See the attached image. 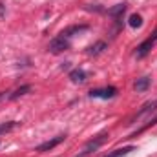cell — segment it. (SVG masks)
I'll list each match as a JSON object with an SVG mask.
<instances>
[{"label":"cell","instance_id":"cell-1","mask_svg":"<svg viewBox=\"0 0 157 157\" xmlns=\"http://www.w3.org/2000/svg\"><path fill=\"white\" fill-rule=\"evenodd\" d=\"M106 139H108V133H101L99 137H95L93 141H90V143L84 146V150L80 152V155H82V157H88L91 152H95L97 148H101V146L104 144V141H106Z\"/></svg>","mask_w":157,"mask_h":157},{"label":"cell","instance_id":"cell-2","mask_svg":"<svg viewBox=\"0 0 157 157\" xmlns=\"http://www.w3.org/2000/svg\"><path fill=\"white\" fill-rule=\"evenodd\" d=\"M117 95V88L115 86H108V88H99V90H91L90 97L91 99H113Z\"/></svg>","mask_w":157,"mask_h":157},{"label":"cell","instance_id":"cell-3","mask_svg":"<svg viewBox=\"0 0 157 157\" xmlns=\"http://www.w3.org/2000/svg\"><path fill=\"white\" fill-rule=\"evenodd\" d=\"M68 48H70V39H66L64 35L53 39L49 42V46H48V49H49L51 53H60V51H66Z\"/></svg>","mask_w":157,"mask_h":157},{"label":"cell","instance_id":"cell-4","mask_svg":"<svg viewBox=\"0 0 157 157\" xmlns=\"http://www.w3.org/2000/svg\"><path fill=\"white\" fill-rule=\"evenodd\" d=\"M155 42H157V29L152 33V35H150V37H148V39L144 40V42H143L139 48H137V57H139V59L146 57V55H148V51H150V49L155 46Z\"/></svg>","mask_w":157,"mask_h":157},{"label":"cell","instance_id":"cell-5","mask_svg":"<svg viewBox=\"0 0 157 157\" xmlns=\"http://www.w3.org/2000/svg\"><path fill=\"white\" fill-rule=\"evenodd\" d=\"M64 139H66V135H57V137H53V139H49V141L39 144V146H37V152H49V150H53L55 146H59Z\"/></svg>","mask_w":157,"mask_h":157},{"label":"cell","instance_id":"cell-6","mask_svg":"<svg viewBox=\"0 0 157 157\" xmlns=\"http://www.w3.org/2000/svg\"><path fill=\"white\" fill-rule=\"evenodd\" d=\"M150 77H141L135 80V84H133V88H135V91H146L148 88H150Z\"/></svg>","mask_w":157,"mask_h":157},{"label":"cell","instance_id":"cell-7","mask_svg":"<svg viewBox=\"0 0 157 157\" xmlns=\"http://www.w3.org/2000/svg\"><path fill=\"white\" fill-rule=\"evenodd\" d=\"M86 71L84 70H73V71H70V78L73 80V82H78V84H82V82H86Z\"/></svg>","mask_w":157,"mask_h":157},{"label":"cell","instance_id":"cell-8","mask_svg":"<svg viewBox=\"0 0 157 157\" xmlns=\"http://www.w3.org/2000/svg\"><path fill=\"white\" fill-rule=\"evenodd\" d=\"M104 49H106V42H97V44H93L91 48H88V53L93 55V57H97V55H101Z\"/></svg>","mask_w":157,"mask_h":157},{"label":"cell","instance_id":"cell-9","mask_svg":"<svg viewBox=\"0 0 157 157\" xmlns=\"http://www.w3.org/2000/svg\"><path fill=\"white\" fill-rule=\"evenodd\" d=\"M133 150H135V146H126V148L113 150L112 154H108V155H104V157H124V155H128L130 152H133Z\"/></svg>","mask_w":157,"mask_h":157},{"label":"cell","instance_id":"cell-10","mask_svg":"<svg viewBox=\"0 0 157 157\" xmlns=\"http://www.w3.org/2000/svg\"><path fill=\"white\" fill-rule=\"evenodd\" d=\"M155 110H157V101H154V102H148V104H146V106H144V108L137 113V115H135V119H133V121H137L139 117H143V115H146V113H150V112H155Z\"/></svg>","mask_w":157,"mask_h":157},{"label":"cell","instance_id":"cell-11","mask_svg":"<svg viewBox=\"0 0 157 157\" xmlns=\"http://www.w3.org/2000/svg\"><path fill=\"white\" fill-rule=\"evenodd\" d=\"M29 91H31V86H29V84H26V86H20L18 90H15V91L9 95V99H18V97H22V95L29 93Z\"/></svg>","mask_w":157,"mask_h":157},{"label":"cell","instance_id":"cell-12","mask_svg":"<svg viewBox=\"0 0 157 157\" xmlns=\"http://www.w3.org/2000/svg\"><path fill=\"white\" fill-rule=\"evenodd\" d=\"M17 126H18V122H17V121L2 122V124H0V135H2V133H7V132H11V130H15Z\"/></svg>","mask_w":157,"mask_h":157},{"label":"cell","instance_id":"cell-13","mask_svg":"<svg viewBox=\"0 0 157 157\" xmlns=\"http://www.w3.org/2000/svg\"><path fill=\"white\" fill-rule=\"evenodd\" d=\"M124 9H126V4H117L115 7L108 9V15H110V17H113V18H117L119 15H122V13H124Z\"/></svg>","mask_w":157,"mask_h":157},{"label":"cell","instance_id":"cell-14","mask_svg":"<svg viewBox=\"0 0 157 157\" xmlns=\"http://www.w3.org/2000/svg\"><path fill=\"white\" fill-rule=\"evenodd\" d=\"M128 24H130V28H141L143 26V18H141V15H132L130 18H128Z\"/></svg>","mask_w":157,"mask_h":157},{"label":"cell","instance_id":"cell-15","mask_svg":"<svg viewBox=\"0 0 157 157\" xmlns=\"http://www.w3.org/2000/svg\"><path fill=\"white\" fill-rule=\"evenodd\" d=\"M6 97H7V95H6V91H2V93H0V102H2V101H4Z\"/></svg>","mask_w":157,"mask_h":157}]
</instances>
